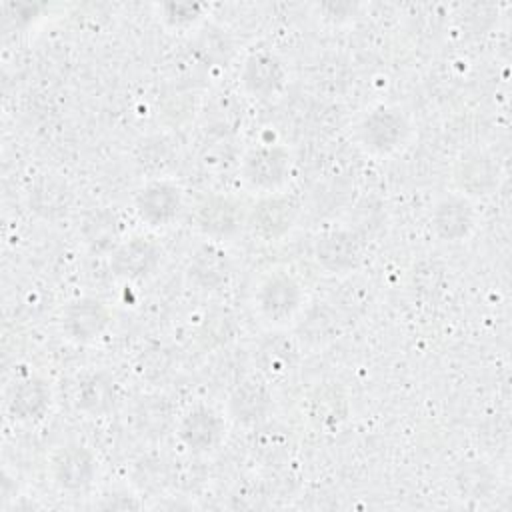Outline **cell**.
<instances>
[{"mask_svg":"<svg viewBox=\"0 0 512 512\" xmlns=\"http://www.w3.org/2000/svg\"><path fill=\"white\" fill-rule=\"evenodd\" d=\"M246 208L234 196L212 192L196 202L192 224L206 240H230L246 230Z\"/></svg>","mask_w":512,"mask_h":512,"instance_id":"cell-8","label":"cell"},{"mask_svg":"<svg viewBox=\"0 0 512 512\" xmlns=\"http://www.w3.org/2000/svg\"><path fill=\"white\" fill-rule=\"evenodd\" d=\"M174 430L188 452L210 454L224 442L228 422L220 410L208 404H194L180 414Z\"/></svg>","mask_w":512,"mask_h":512,"instance_id":"cell-12","label":"cell"},{"mask_svg":"<svg viewBox=\"0 0 512 512\" xmlns=\"http://www.w3.org/2000/svg\"><path fill=\"white\" fill-rule=\"evenodd\" d=\"M190 50L194 58L208 68H222L234 58V40L218 24H200L194 28Z\"/></svg>","mask_w":512,"mask_h":512,"instance_id":"cell-21","label":"cell"},{"mask_svg":"<svg viewBox=\"0 0 512 512\" xmlns=\"http://www.w3.org/2000/svg\"><path fill=\"white\" fill-rule=\"evenodd\" d=\"M320 8V14L324 18H330V16H338L336 22H344V20H350V16H356V10L358 6L356 4H348V2H330V4H322L318 6Z\"/></svg>","mask_w":512,"mask_h":512,"instance_id":"cell-29","label":"cell"},{"mask_svg":"<svg viewBox=\"0 0 512 512\" xmlns=\"http://www.w3.org/2000/svg\"><path fill=\"white\" fill-rule=\"evenodd\" d=\"M48 472L58 490L68 494L86 492L98 476V458L86 444L66 442L50 452Z\"/></svg>","mask_w":512,"mask_h":512,"instance_id":"cell-9","label":"cell"},{"mask_svg":"<svg viewBox=\"0 0 512 512\" xmlns=\"http://www.w3.org/2000/svg\"><path fill=\"white\" fill-rule=\"evenodd\" d=\"M290 330L292 338L296 340L302 352L318 350L324 348L334 338H338L340 320L336 310L330 308L328 304H308Z\"/></svg>","mask_w":512,"mask_h":512,"instance_id":"cell-19","label":"cell"},{"mask_svg":"<svg viewBox=\"0 0 512 512\" xmlns=\"http://www.w3.org/2000/svg\"><path fill=\"white\" fill-rule=\"evenodd\" d=\"M290 82V72L286 60L274 50H254L240 66L238 84L240 90L254 100L270 102L282 96Z\"/></svg>","mask_w":512,"mask_h":512,"instance_id":"cell-7","label":"cell"},{"mask_svg":"<svg viewBox=\"0 0 512 512\" xmlns=\"http://www.w3.org/2000/svg\"><path fill=\"white\" fill-rule=\"evenodd\" d=\"M186 206L184 188L170 178H148L132 198L134 214L150 228H168L180 220Z\"/></svg>","mask_w":512,"mask_h":512,"instance_id":"cell-6","label":"cell"},{"mask_svg":"<svg viewBox=\"0 0 512 512\" xmlns=\"http://www.w3.org/2000/svg\"><path fill=\"white\" fill-rule=\"evenodd\" d=\"M302 216V204L292 192L256 196L246 208V230L262 242H278L288 236Z\"/></svg>","mask_w":512,"mask_h":512,"instance_id":"cell-5","label":"cell"},{"mask_svg":"<svg viewBox=\"0 0 512 512\" xmlns=\"http://www.w3.org/2000/svg\"><path fill=\"white\" fill-rule=\"evenodd\" d=\"M310 416L318 426H338L346 418L344 396L334 386H322L310 396Z\"/></svg>","mask_w":512,"mask_h":512,"instance_id":"cell-25","label":"cell"},{"mask_svg":"<svg viewBox=\"0 0 512 512\" xmlns=\"http://www.w3.org/2000/svg\"><path fill=\"white\" fill-rule=\"evenodd\" d=\"M138 164L144 170H152V178H166L162 176L164 168L172 164V150L166 138H152L144 142V152L138 156Z\"/></svg>","mask_w":512,"mask_h":512,"instance_id":"cell-27","label":"cell"},{"mask_svg":"<svg viewBox=\"0 0 512 512\" xmlns=\"http://www.w3.org/2000/svg\"><path fill=\"white\" fill-rule=\"evenodd\" d=\"M430 228L434 236L446 244L470 240L478 228L476 202L452 190L444 192L430 208Z\"/></svg>","mask_w":512,"mask_h":512,"instance_id":"cell-13","label":"cell"},{"mask_svg":"<svg viewBox=\"0 0 512 512\" xmlns=\"http://www.w3.org/2000/svg\"><path fill=\"white\" fill-rule=\"evenodd\" d=\"M298 352L302 350L292 336H272L258 348V362L266 374L280 376L296 364Z\"/></svg>","mask_w":512,"mask_h":512,"instance_id":"cell-23","label":"cell"},{"mask_svg":"<svg viewBox=\"0 0 512 512\" xmlns=\"http://www.w3.org/2000/svg\"><path fill=\"white\" fill-rule=\"evenodd\" d=\"M80 236L92 252L110 254L122 240V228L116 212L108 208L92 210L90 214H86L82 222Z\"/></svg>","mask_w":512,"mask_h":512,"instance_id":"cell-22","label":"cell"},{"mask_svg":"<svg viewBox=\"0 0 512 512\" xmlns=\"http://www.w3.org/2000/svg\"><path fill=\"white\" fill-rule=\"evenodd\" d=\"M414 122L396 104H374L354 122L352 134L358 148L372 158H388L402 152L414 138Z\"/></svg>","mask_w":512,"mask_h":512,"instance_id":"cell-2","label":"cell"},{"mask_svg":"<svg viewBox=\"0 0 512 512\" xmlns=\"http://www.w3.org/2000/svg\"><path fill=\"white\" fill-rule=\"evenodd\" d=\"M296 160L282 142H262L250 146L238 164L240 182L256 196L284 192L294 178Z\"/></svg>","mask_w":512,"mask_h":512,"instance_id":"cell-3","label":"cell"},{"mask_svg":"<svg viewBox=\"0 0 512 512\" xmlns=\"http://www.w3.org/2000/svg\"><path fill=\"white\" fill-rule=\"evenodd\" d=\"M312 260L328 276H346L362 264V240L350 228L324 230L314 238Z\"/></svg>","mask_w":512,"mask_h":512,"instance_id":"cell-14","label":"cell"},{"mask_svg":"<svg viewBox=\"0 0 512 512\" xmlns=\"http://www.w3.org/2000/svg\"><path fill=\"white\" fill-rule=\"evenodd\" d=\"M28 204L38 216L46 220H60L70 212L72 194L64 180L52 174H44L30 184Z\"/></svg>","mask_w":512,"mask_h":512,"instance_id":"cell-20","label":"cell"},{"mask_svg":"<svg viewBox=\"0 0 512 512\" xmlns=\"http://www.w3.org/2000/svg\"><path fill=\"white\" fill-rule=\"evenodd\" d=\"M456 484L460 494L466 498H486L494 492L498 484V474L490 468V464L472 460L460 466L456 474Z\"/></svg>","mask_w":512,"mask_h":512,"instance_id":"cell-24","label":"cell"},{"mask_svg":"<svg viewBox=\"0 0 512 512\" xmlns=\"http://www.w3.org/2000/svg\"><path fill=\"white\" fill-rule=\"evenodd\" d=\"M162 262V248L144 234L122 238L110 252V268L122 280H144L152 276Z\"/></svg>","mask_w":512,"mask_h":512,"instance_id":"cell-16","label":"cell"},{"mask_svg":"<svg viewBox=\"0 0 512 512\" xmlns=\"http://www.w3.org/2000/svg\"><path fill=\"white\" fill-rule=\"evenodd\" d=\"M206 4L200 2H164L158 6L160 20L174 30H188L202 24Z\"/></svg>","mask_w":512,"mask_h":512,"instance_id":"cell-26","label":"cell"},{"mask_svg":"<svg viewBox=\"0 0 512 512\" xmlns=\"http://www.w3.org/2000/svg\"><path fill=\"white\" fill-rule=\"evenodd\" d=\"M54 402L50 382L38 372L14 376L4 390V408L18 424H36L46 418Z\"/></svg>","mask_w":512,"mask_h":512,"instance_id":"cell-10","label":"cell"},{"mask_svg":"<svg viewBox=\"0 0 512 512\" xmlns=\"http://www.w3.org/2000/svg\"><path fill=\"white\" fill-rule=\"evenodd\" d=\"M164 412H170V408H168L166 402H162V400H158V398H154V400H144V402L140 404L138 412H136V418H138L142 430H148L146 434H152V436H158V434H160V436H162L164 430L168 428V424L172 422V420H166V418H156L158 414H164Z\"/></svg>","mask_w":512,"mask_h":512,"instance_id":"cell-28","label":"cell"},{"mask_svg":"<svg viewBox=\"0 0 512 512\" xmlns=\"http://www.w3.org/2000/svg\"><path fill=\"white\" fill-rule=\"evenodd\" d=\"M72 402L78 412L88 418H102L110 414L118 402V386L104 370H92L78 378Z\"/></svg>","mask_w":512,"mask_h":512,"instance_id":"cell-18","label":"cell"},{"mask_svg":"<svg viewBox=\"0 0 512 512\" xmlns=\"http://www.w3.org/2000/svg\"><path fill=\"white\" fill-rule=\"evenodd\" d=\"M502 182V166L492 150L480 144L462 148L450 164L452 192L470 200L492 196Z\"/></svg>","mask_w":512,"mask_h":512,"instance_id":"cell-4","label":"cell"},{"mask_svg":"<svg viewBox=\"0 0 512 512\" xmlns=\"http://www.w3.org/2000/svg\"><path fill=\"white\" fill-rule=\"evenodd\" d=\"M308 306V294L302 280L284 266H274L260 274L252 290V308L256 320L272 330H290Z\"/></svg>","mask_w":512,"mask_h":512,"instance_id":"cell-1","label":"cell"},{"mask_svg":"<svg viewBox=\"0 0 512 512\" xmlns=\"http://www.w3.org/2000/svg\"><path fill=\"white\" fill-rule=\"evenodd\" d=\"M60 330L74 344L98 342L112 326L110 306L96 296H76L60 310Z\"/></svg>","mask_w":512,"mask_h":512,"instance_id":"cell-11","label":"cell"},{"mask_svg":"<svg viewBox=\"0 0 512 512\" xmlns=\"http://www.w3.org/2000/svg\"><path fill=\"white\" fill-rule=\"evenodd\" d=\"M188 278L200 290H220L230 282L232 262L220 242L206 240L188 258Z\"/></svg>","mask_w":512,"mask_h":512,"instance_id":"cell-17","label":"cell"},{"mask_svg":"<svg viewBox=\"0 0 512 512\" xmlns=\"http://www.w3.org/2000/svg\"><path fill=\"white\" fill-rule=\"evenodd\" d=\"M274 410V396L268 382L260 376L240 380L226 400V418L244 428H254L268 420Z\"/></svg>","mask_w":512,"mask_h":512,"instance_id":"cell-15","label":"cell"}]
</instances>
